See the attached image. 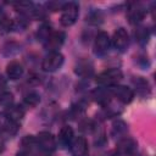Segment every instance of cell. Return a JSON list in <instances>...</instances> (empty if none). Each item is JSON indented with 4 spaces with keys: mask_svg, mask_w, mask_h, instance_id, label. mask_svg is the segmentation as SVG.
<instances>
[{
    "mask_svg": "<svg viewBox=\"0 0 156 156\" xmlns=\"http://www.w3.org/2000/svg\"><path fill=\"white\" fill-rule=\"evenodd\" d=\"M122 79V72L118 68H110L98 74L95 82L101 87H115Z\"/></svg>",
    "mask_w": 156,
    "mask_h": 156,
    "instance_id": "cell-1",
    "label": "cell"
},
{
    "mask_svg": "<svg viewBox=\"0 0 156 156\" xmlns=\"http://www.w3.org/2000/svg\"><path fill=\"white\" fill-rule=\"evenodd\" d=\"M79 15V7L76 2H68L62 6V12L60 17V22L63 27H71L76 23Z\"/></svg>",
    "mask_w": 156,
    "mask_h": 156,
    "instance_id": "cell-2",
    "label": "cell"
},
{
    "mask_svg": "<svg viewBox=\"0 0 156 156\" xmlns=\"http://www.w3.org/2000/svg\"><path fill=\"white\" fill-rule=\"evenodd\" d=\"M62 63H63V55L58 51H51L44 57L41 62V68L45 72H55L62 66Z\"/></svg>",
    "mask_w": 156,
    "mask_h": 156,
    "instance_id": "cell-3",
    "label": "cell"
},
{
    "mask_svg": "<svg viewBox=\"0 0 156 156\" xmlns=\"http://www.w3.org/2000/svg\"><path fill=\"white\" fill-rule=\"evenodd\" d=\"M35 144H37V146L40 150H43L46 154L54 151L55 147H56L55 136L51 133H49V132H41V133H39V135L35 138Z\"/></svg>",
    "mask_w": 156,
    "mask_h": 156,
    "instance_id": "cell-4",
    "label": "cell"
},
{
    "mask_svg": "<svg viewBox=\"0 0 156 156\" xmlns=\"http://www.w3.org/2000/svg\"><path fill=\"white\" fill-rule=\"evenodd\" d=\"M69 149L73 156H87L89 147H88V141L84 136H77L73 138L71 144H69Z\"/></svg>",
    "mask_w": 156,
    "mask_h": 156,
    "instance_id": "cell-5",
    "label": "cell"
},
{
    "mask_svg": "<svg viewBox=\"0 0 156 156\" xmlns=\"http://www.w3.org/2000/svg\"><path fill=\"white\" fill-rule=\"evenodd\" d=\"M111 39L106 32H99L94 41V52L96 55H104L110 48Z\"/></svg>",
    "mask_w": 156,
    "mask_h": 156,
    "instance_id": "cell-6",
    "label": "cell"
},
{
    "mask_svg": "<svg viewBox=\"0 0 156 156\" xmlns=\"http://www.w3.org/2000/svg\"><path fill=\"white\" fill-rule=\"evenodd\" d=\"M112 94L123 104H129L134 98V91L126 85H115L112 88Z\"/></svg>",
    "mask_w": 156,
    "mask_h": 156,
    "instance_id": "cell-7",
    "label": "cell"
},
{
    "mask_svg": "<svg viewBox=\"0 0 156 156\" xmlns=\"http://www.w3.org/2000/svg\"><path fill=\"white\" fill-rule=\"evenodd\" d=\"M112 43H113V46L119 50V51H123L128 44H129V35L127 33V30L124 28H118L115 33H113V38H112Z\"/></svg>",
    "mask_w": 156,
    "mask_h": 156,
    "instance_id": "cell-8",
    "label": "cell"
},
{
    "mask_svg": "<svg viewBox=\"0 0 156 156\" xmlns=\"http://www.w3.org/2000/svg\"><path fill=\"white\" fill-rule=\"evenodd\" d=\"M66 34L61 30H56V32H51V34L49 35V38L46 39V46L51 50V51H56V49H58L63 41H65Z\"/></svg>",
    "mask_w": 156,
    "mask_h": 156,
    "instance_id": "cell-9",
    "label": "cell"
},
{
    "mask_svg": "<svg viewBox=\"0 0 156 156\" xmlns=\"http://www.w3.org/2000/svg\"><path fill=\"white\" fill-rule=\"evenodd\" d=\"M5 117H6V121L18 124L24 117V110L21 106H12L11 105L6 108Z\"/></svg>",
    "mask_w": 156,
    "mask_h": 156,
    "instance_id": "cell-10",
    "label": "cell"
},
{
    "mask_svg": "<svg viewBox=\"0 0 156 156\" xmlns=\"http://www.w3.org/2000/svg\"><path fill=\"white\" fill-rule=\"evenodd\" d=\"M127 17L132 24H136L140 21H143V18L145 17V10L140 5L134 4L129 7V10L127 12Z\"/></svg>",
    "mask_w": 156,
    "mask_h": 156,
    "instance_id": "cell-11",
    "label": "cell"
},
{
    "mask_svg": "<svg viewBox=\"0 0 156 156\" xmlns=\"http://www.w3.org/2000/svg\"><path fill=\"white\" fill-rule=\"evenodd\" d=\"M6 74L10 79L16 80L23 74V66L17 61H11L6 67Z\"/></svg>",
    "mask_w": 156,
    "mask_h": 156,
    "instance_id": "cell-12",
    "label": "cell"
},
{
    "mask_svg": "<svg viewBox=\"0 0 156 156\" xmlns=\"http://www.w3.org/2000/svg\"><path fill=\"white\" fill-rule=\"evenodd\" d=\"M76 73L80 77H88L93 73V65L89 62V61H85V60H82L77 63L76 66Z\"/></svg>",
    "mask_w": 156,
    "mask_h": 156,
    "instance_id": "cell-13",
    "label": "cell"
},
{
    "mask_svg": "<svg viewBox=\"0 0 156 156\" xmlns=\"http://www.w3.org/2000/svg\"><path fill=\"white\" fill-rule=\"evenodd\" d=\"M73 138H74V136H73V129H72V127H69V126H63V127L61 128L60 133H58V140H60L62 144H65V145H69Z\"/></svg>",
    "mask_w": 156,
    "mask_h": 156,
    "instance_id": "cell-14",
    "label": "cell"
},
{
    "mask_svg": "<svg viewBox=\"0 0 156 156\" xmlns=\"http://www.w3.org/2000/svg\"><path fill=\"white\" fill-rule=\"evenodd\" d=\"M23 102H24L27 106H29V107H35V106L40 102V96H39V94L35 93V91H29V93H27V94L24 95Z\"/></svg>",
    "mask_w": 156,
    "mask_h": 156,
    "instance_id": "cell-15",
    "label": "cell"
},
{
    "mask_svg": "<svg viewBox=\"0 0 156 156\" xmlns=\"http://www.w3.org/2000/svg\"><path fill=\"white\" fill-rule=\"evenodd\" d=\"M135 146H136V144H135L132 139H126V140H123V141L119 143V149H121V151H123L124 154H130V152H133V151L135 150Z\"/></svg>",
    "mask_w": 156,
    "mask_h": 156,
    "instance_id": "cell-16",
    "label": "cell"
},
{
    "mask_svg": "<svg viewBox=\"0 0 156 156\" xmlns=\"http://www.w3.org/2000/svg\"><path fill=\"white\" fill-rule=\"evenodd\" d=\"M35 145H37L35 144V138L32 136V135H27L26 138L22 139V150L24 152H29L33 149V146H35Z\"/></svg>",
    "mask_w": 156,
    "mask_h": 156,
    "instance_id": "cell-17",
    "label": "cell"
},
{
    "mask_svg": "<svg viewBox=\"0 0 156 156\" xmlns=\"http://www.w3.org/2000/svg\"><path fill=\"white\" fill-rule=\"evenodd\" d=\"M12 100H13V96H12L11 93L4 91V93L0 94V106H4V107H9V106H11Z\"/></svg>",
    "mask_w": 156,
    "mask_h": 156,
    "instance_id": "cell-18",
    "label": "cell"
},
{
    "mask_svg": "<svg viewBox=\"0 0 156 156\" xmlns=\"http://www.w3.org/2000/svg\"><path fill=\"white\" fill-rule=\"evenodd\" d=\"M11 28H12V22L9 18H6V17L0 18V33L1 34L10 32Z\"/></svg>",
    "mask_w": 156,
    "mask_h": 156,
    "instance_id": "cell-19",
    "label": "cell"
},
{
    "mask_svg": "<svg viewBox=\"0 0 156 156\" xmlns=\"http://www.w3.org/2000/svg\"><path fill=\"white\" fill-rule=\"evenodd\" d=\"M50 34H51V32H50V27H49V26H43V27L39 29V33H38V35H39L43 40H45V41H46V39L49 38Z\"/></svg>",
    "mask_w": 156,
    "mask_h": 156,
    "instance_id": "cell-20",
    "label": "cell"
},
{
    "mask_svg": "<svg viewBox=\"0 0 156 156\" xmlns=\"http://www.w3.org/2000/svg\"><path fill=\"white\" fill-rule=\"evenodd\" d=\"M147 30L145 28H138L136 32H135V37L139 39V40H145L147 39Z\"/></svg>",
    "mask_w": 156,
    "mask_h": 156,
    "instance_id": "cell-21",
    "label": "cell"
},
{
    "mask_svg": "<svg viewBox=\"0 0 156 156\" xmlns=\"http://www.w3.org/2000/svg\"><path fill=\"white\" fill-rule=\"evenodd\" d=\"M5 84H6V83H5L4 78H2L1 76H0V88H4V87H5Z\"/></svg>",
    "mask_w": 156,
    "mask_h": 156,
    "instance_id": "cell-22",
    "label": "cell"
},
{
    "mask_svg": "<svg viewBox=\"0 0 156 156\" xmlns=\"http://www.w3.org/2000/svg\"><path fill=\"white\" fill-rule=\"evenodd\" d=\"M1 149H2V143H1V140H0V151H1Z\"/></svg>",
    "mask_w": 156,
    "mask_h": 156,
    "instance_id": "cell-23",
    "label": "cell"
},
{
    "mask_svg": "<svg viewBox=\"0 0 156 156\" xmlns=\"http://www.w3.org/2000/svg\"><path fill=\"white\" fill-rule=\"evenodd\" d=\"M41 156H49V155H48V154H46V155H41Z\"/></svg>",
    "mask_w": 156,
    "mask_h": 156,
    "instance_id": "cell-24",
    "label": "cell"
}]
</instances>
